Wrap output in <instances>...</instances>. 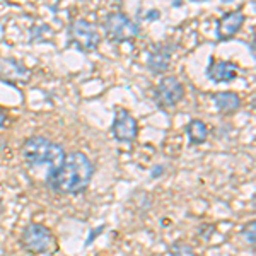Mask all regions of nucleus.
<instances>
[{
	"label": "nucleus",
	"mask_w": 256,
	"mask_h": 256,
	"mask_svg": "<svg viewBox=\"0 0 256 256\" xmlns=\"http://www.w3.org/2000/svg\"><path fill=\"white\" fill-rule=\"evenodd\" d=\"M94 176V164L82 152H70L62 166L46 174V184L60 195H80Z\"/></svg>",
	"instance_id": "obj_1"
},
{
	"label": "nucleus",
	"mask_w": 256,
	"mask_h": 256,
	"mask_svg": "<svg viewBox=\"0 0 256 256\" xmlns=\"http://www.w3.org/2000/svg\"><path fill=\"white\" fill-rule=\"evenodd\" d=\"M20 152H22V158L28 166H48V172L56 171L62 166V162H64L65 156H67L60 144L52 142V140H48L46 137H41V135L26 138Z\"/></svg>",
	"instance_id": "obj_2"
},
{
	"label": "nucleus",
	"mask_w": 256,
	"mask_h": 256,
	"mask_svg": "<svg viewBox=\"0 0 256 256\" xmlns=\"http://www.w3.org/2000/svg\"><path fill=\"white\" fill-rule=\"evenodd\" d=\"M20 244L28 253L38 256H50L56 251V241L52 230L46 226L36 224V222H31L22 229Z\"/></svg>",
	"instance_id": "obj_3"
},
{
	"label": "nucleus",
	"mask_w": 256,
	"mask_h": 256,
	"mask_svg": "<svg viewBox=\"0 0 256 256\" xmlns=\"http://www.w3.org/2000/svg\"><path fill=\"white\" fill-rule=\"evenodd\" d=\"M104 31L110 41L113 43H123L137 38L140 34V28L123 12H113L104 19Z\"/></svg>",
	"instance_id": "obj_4"
},
{
	"label": "nucleus",
	"mask_w": 256,
	"mask_h": 256,
	"mask_svg": "<svg viewBox=\"0 0 256 256\" xmlns=\"http://www.w3.org/2000/svg\"><path fill=\"white\" fill-rule=\"evenodd\" d=\"M68 36L70 41L80 52H94L99 46V43H101V36H99L98 28L86 19L74 20L68 28Z\"/></svg>",
	"instance_id": "obj_5"
},
{
	"label": "nucleus",
	"mask_w": 256,
	"mask_h": 256,
	"mask_svg": "<svg viewBox=\"0 0 256 256\" xmlns=\"http://www.w3.org/2000/svg\"><path fill=\"white\" fill-rule=\"evenodd\" d=\"M184 98V86L174 76H168L154 90V101L159 108H172Z\"/></svg>",
	"instance_id": "obj_6"
},
{
	"label": "nucleus",
	"mask_w": 256,
	"mask_h": 256,
	"mask_svg": "<svg viewBox=\"0 0 256 256\" xmlns=\"http://www.w3.org/2000/svg\"><path fill=\"white\" fill-rule=\"evenodd\" d=\"M111 134L118 142L123 144H132L138 135V125L137 120L132 116L126 110L118 108L116 114H114V122L111 126Z\"/></svg>",
	"instance_id": "obj_7"
},
{
	"label": "nucleus",
	"mask_w": 256,
	"mask_h": 256,
	"mask_svg": "<svg viewBox=\"0 0 256 256\" xmlns=\"http://www.w3.org/2000/svg\"><path fill=\"white\" fill-rule=\"evenodd\" d=\"M244 14L241 10H234V12H227L226 16H222L217 20V28H216V34L218 41H229L241 31L242 24H244Z\"/></svg>",
	"instance_id": "obj_8"
},
{
	"label": "nucleus",
	"mask_w": 256,
	"mask_h": 256,
	"mask_svg": "<svg viewBox=\"0 0 256 256\" xmlns=\"http://www.w3.org/2000/svg\"><path fill=\"white\" fill-rule=\"evenodd\" d=\"M238 65L234 62H227V60H220L216 62L214 58H210L208 67H207V77L216 84H226V82H230L238 77Z\"/></svg>",
	"instance_id": "obj_9"
},
{
	"label": "nucleus",
	"mask_w": 256,
	"mask_h": 256,
	"mask_svg": "<svg viewBox=\"0 0 256 256\" xmlns=\"http://www.w3.org/2000/svg\"><path fill=\"white\" fill-rule=\"evenodd\" d=\"M174 46L171 44H158L152 48L147 58V67L152 74H162L166 72L169 64H171V55Z\"/></svg>",
	"instance_id": "obj_10"
},
{
	"label": "nucleus",
	"mask_w": 256,
	"mask_h": 256,
	"mask_svg": "<svg viewBox=\"0 0 256 256\" xmlns=\"http://www.w3.org/2000/svg\"><path fill=\"white\" fill-rule=\"evenodd\" d=\"M212 99H214L216 108L220 111V113H234V111H238L239 106H241V99H239V96L236 92H230V90L214 94Z\"/></svg>",
	"instance_id": "obj_11"
},
{
	"label": "nucleus",
	"mask_w": 256,
	"mask_h": 256,
	"mask_svg": "<svg viewBox=\"0 0 256 256\" xmlns=\"http://www.w3.org/2000/svg\"><path fill=\"white\" fill-rule=\"evenodd\" d=\"M186 134L190 137V144L192 146H202V144L207 142L208 130L202 120H192L186 125Z\"/></svg>",
	"instance_id": "obj_12"
},
{
	"label": "nucleus",
	"mask_w": 256,
	"mask_h": 256,
	"mask_svg": "<svg viewBox=\"0 0 256 256\" xmlns=\"http://www.w3.org/2000/svg\"><path fill=\"white\" fill-rule=\"evenodd\" d=\"M169 254L171 256H195L192 246L184 244V242H176V244H172L171 250H169Z\"/></svg>",
	"instance_id": "obj_13"
},
{
	"label": "nucleus",
	"mask_w": 256,
	"mask_h": 256,
	"mask_svg": "<svg viewBox=\"0 0 256 256\" xmlns=\"http://www.w3.org/2000/svg\"><path fill=\"white\" fill-rule=\"evenodd\" d=\"M254 227H256L254 222H250V224H246L244 230H242V236H244V239L251 246H254Z\"/></svg>",
	"instance_id": "obj_14"
},
{
	"label": "nucleus",
	"mask_w": 256,
	"mask_h": 256,
	"mask_svg": "<svg viewBox=\"0 0 256 256\" xmlns=\"http://www.w3.org/2000/svg\"><path fill=\"white\" fill-rule=\"evenodd\" d=\"M102 230H104V226H101V227H96V229H92L90 230V236H89V239L88 241H86V246H89V244H92V241L94 239H96L99 234L102 232Z\"/></svg>",
	"instance_id": "obj_15"
},
{
	"label": "nucleus",
	"mask_w": 256,
	"mask_h": 256,
	"mask_svg": "<svg viewBox=\"0 0 256 256\" xmlns=\"http://www.w3.org/2000/svg\"><path fill=\"white\" fill-rule=\"evenodd\" d=\"M162 174H164V168L162 166H156L154 169H152V172H150L152 180H158V178L162 176Z\"/></svg>",
	"instance_id": "obj_16"
},
{
	"label": "nucleus",
	"mask_w": 256,
	"mask_h": 256,
	"mask_svg": "<svg viewBox=\"0 0 256 256\" xmlns=\"http://www.w3.org/2000/svg\"><path fill=\"white\" fill-rule=\"evenodd\" d=\"M159 16H160V12H159V10H148V12H147V19H148V20L159 19Z\"/></svg>",
	"instance_id": "obj_17"
},
{
	"label": "nucleus",
	"mask_w": 256,
	"mask_h": 256,
	"mask_svg": "<svg viewBox=\"0 0 256 256\" xmlns=\"http://www.w3.org/2000/svg\"><path fill=\"white\" fill-rule=\"evenodd\" d=\"M4 123H6V111L0 108V128L4 126Z\"/></svg>",
	"instance_id": "obj_18"
}]
</instances>
